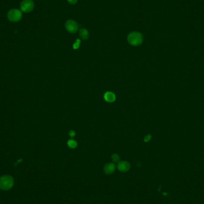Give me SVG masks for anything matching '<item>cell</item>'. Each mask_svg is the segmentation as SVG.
I'll return each mask as SVG.
<instances>
[{
	"label": "cell",
	"instance_id": "obj_9",
	"mask_svg": "<svg viewBox=\"0 0 204 204\" xmlns=\"http://www.w3.org/2000/svg\"><path fill=\"white\" fill-rule=\"evenodd\" d=\"M79 34L80 37L84 40H87L89 37V32L85 28H81L79 29Z\"/></svg>",
	"mask_w": 204,
	"mask_h": 204
},
{
	"label": "cell",
	"instance_id": "obj_7",
	"mask_svg": "<svg viewBox=\"0 0 204 204\" xmlns=\"http://www.w3.org/2000/svg\"><path fill=\"white\" fill-rule=\"evenodd\" d=\"M115 169H116L115 164L113 162H111V163H108L105 165L103 171L106 174L110 175V174H113L115 172Z\"/></svg>",
	"mask_w": 204,
	"mask_h": 204
},
{
	"label": "cell",
	"instance_id": "obj_14",
	"mask_svg": "<svg viewBox=\"0 0 204 204\" xmlns=\"http://www.w3.org/2000/svg\"><path fill=\"white\" fill-rule=\"evenodd\" d=\"M69 136L71 137H74L75 136V135H76V133H75V132L74 131L70 130V131H69Z\"/></svg>",
	"mask_w": 204,
	"mask_h": 204
},
{
	"label": "cell",
	"instance_id": "obj_10",
	"mask_svg": "<svg viewBox=\"0 0 204 204\" xmlns=\"http://www.w3.org/2000/svg\"><path fill=\"white\" fill-rule=\"evenodd\" d=\"M67 145H68V147H70V148H71V149H75V148H76V147H77V146H78L77 142H76L75 140H73V139H70V140H69L68 141V142H67Z\"/></svg>",
	"mask_w": 204,
	"mask_h": 204
},
{
	"label": "cell",
	"instance_id": "obj_3",
	"mask_svg": "<svg viewBox=\"0 0 204 204\" xmlns=\"http://www.w3.org/2000/svg\"><path fill=\"white\" fill-rule=\"evenodd\" d=\"M22 12L16 9H13L9 11L7 13L8 19L12 22H18L22 19Z\"/></svg>",
	"mask_w": 204,
	"mask_h": 204
},
{
	"label": "cell",
	"instance_id": "obj_1",
	"mask_svg": "<svg viewBox=\"0 0 204 204\" xmlns=\"http://www.w3.org/2000/svg\"><path fill=\"white\" fill-rule=\"evenodd\" d=\"M127 41L128 43L133 46H139L143 43V35L139 32H131L128 35Z\"/></svg>",
	"mask_w": 204,
	"mask_h": 204
},
{
	"label": "cell",
	"instance_id": "obj_15",
	"mask_svg": "<svg viewBox=\"0 0 204 204\" xmlns=\"http://www.w3.org/2000/svg\"><path fill=\"white\" fill-rule=\"evenodd\" d=\"M67 1L70 4H75L78 2V0H67Z\"/></svg>",
	"mask_w": 204,
	"mask_h": 204
},
{
	"label": "cell",
	"instance_id": "obj_5",
	"mask_svg": "<svg viewBox=\"0 0 204 204\" xmlns=\"http://www.w3.org/2000/svg\"><path fill=\"white\" fill-rule=\"evenodd\" d=\"M66 29L71 34L76 33L78 30V25L73 20H68L65 23Z\"/></svg>",
	"mask_w": 204,
	"mask_h": 204
},
{
	"label": "cell",
	"instance_id": "obj_12",
	"mask_svg": "<svg viewBox=\"0 0 204 204\" xmlns=\"http://www.w3.org/2000/svg\"><path fill=\"white\" fill-rule=\"evenodd\" d=\"M80 43H81V41H80V40H79V39H77L76 40V41L75 42V43L73 45V49H75V50H76V49H78V48H79V45H80Z\"/></svg>",
	"mask_w": 204,
	"mask_h": 204
},
{
	"label": "cell",
	"instance_id": "obj_8",
	"mask_svg": "<svg viewBox=\"0 0 204 204\" xmlns=\"http://www.w3.org/2000/svg\"><path fill=\"white\" fill-rule=\"evenodd\" d=\"M105 100L109 103H112L116 100L115 94L112 91H107L104 94Z\"/></svg>",
	"mask_w": 204,
	"mask_h": 204
},
{
	"label": "cell",
	"instance_id": "obj_6",
	"mask_svg": "<svg viewBox=\"0 0 204 204\" xmlns=\"http://www.w3.org/2000/svg\"><path fill=\"white\" fill-rule=\"evenodd\" d=\"M130 164L128 162L123 161L118 162V164L117 165L118 170L123 172H125L129 171L130 169Z\"/></svg>",
	"mask_w": 204,
	"mask_h": 204
},
{
	"label": "cell",
	"instance_id": "obj_2",
	"mask_svg": "<svg viewBox=\"0 0 204 204\" xmlns=\"http://www.w3.org/2000/svg\"><path fill=\"white\" fill-rule=\"evenodd\" d=\"M14 184V179L12 176L4 175L0 177V189L3 190L10 189Z\"/></svg>",
	"mask_w": 204,
	"mask_h": 204
},
{
	"label": "cell",
	"instance_id": "obj_11",
	"mask_svg": "<svg viewBox=\"0 0 204 204\" xmlns=\"http://www.w3.org/2000/svg\"><path fill=\"white\" fill-rule=\"evenodd\" d=\"M111 158H112V161L115 163H118L119 162H120V157L117 153L112 154L111 156Z\"/></svg>",
	"mask_w": 204,
	"mask_h": 204
},
{
	"label": "cell",
	"instance_id": "obj_4",
	"mask_svg": "<svg viewBox=\"0 0 204 204\" xmlns=\"http://www.w3.org/2000/svg\"><path fill=\"white\" fill-rule=\"evenodd\" d=\"M34 8V3L32 0H23L21 4V11L24 13H29Z\"/></svg>",
	"mask_w": 204,
	"mask_h": 204
},
{
	"label": "cell",
	"instance_id": "obj_13",
	"mask_svg": "<svg viewBox=\"0 0 204 204\" xmlns=\"http://www.w3.org/2000/svg\"><path fill=\"white\" fill-rule=\"evenodd\" d=\"M151 138H152L151 135L150 134H148V135L146 136L144 138V142H149L151 140Z\"/></svg>",
	"mask_w": 204,
	"mask_h": 204
}]
</instances>
